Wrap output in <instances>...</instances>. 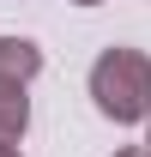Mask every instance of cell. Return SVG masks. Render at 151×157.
<instances>
[{
	"mask_svg": "<svg viewBox=\"0 0 151 157\" xmlns=\"http://www.w3.org/2000/svg\"><path fill=\"white\" fill-rule=\"evenodd\" d=\"M91 97L109 121H151V60L139 48H103L91 67Z\"/></svg>",
	"mask_w": 151,
	"mask_h": 157,
	"instance_id": "1",
	"label": "cell"
},
{
	"mask_svg": "<svg viewBox=\"0 0 151 157\" xmlns=\"http://www.w3.org/2000/svg\"><path fill=\"white\" fill-rule=\"evenodd\" d=\"M42 73V48L24 36H0V78H12V85H30Z\"/></svg>",
	"mask_w": 151,
	"mask_h": 157,
	"instance_id": "2",
	"label": "cell"
},
{
	"mask_svg": "<svg viewBox=\"0 0 151 157\" xmlns=\"http://www.w3.org/2000/svg\"><path fill=\"white\" fill-rule=\"evenodd\" d=\"M24 127H30V97H24V85L0 78V145L24 139Z\"/></svg>",
	"mask_w": 151,
	"mask_h": 157,
	"instance_id": "3",
	"label": "cell"
},
{
	"mask_svg": "<svg viewBox=\"0 0 151 157\" xmlns=\"http://www.w3.org/2000/svg\"><path fill=\"white\" fill-rule=\"evenodd\" d=\"M0 157H18V145H0Z\"/></svg>",
	"mask_w": 151,
	"mask_h": 157,
	"instance_id": "4",
	"label": "cell"
},
{
	"mask_svg": "<svg viewBox=\"0 0 151 157\" xmlns=\"http://www.w3.org/2000/svg\"><path fill=\"white\" fill-rule=\"evenodd\" d=\"M115 157H145V151H115Z\"/></svg>",
	"mask_w": 151,
	"mask_h": 157,
	"instance_id": "5",
	"label": "cell"
},
{
	"mask_svg": "<svg viewBox=\"0 0 151 157\" xmlns=\"http://www.w3.org/2000/svg\"><path fill=\"white\" fill-rule=\"evenodd\" d=\"M73 6H97V0H73Z\"/></svg>",
	"mask_w": 151,
	"mask_h": 157,
	"instance_id": "6",
	"label": "cell"
},
{
	"mask_svg": "<svg viewBox=\"0 0 151 157\" xmlns=\"http://www.w3.org/2000/svg\"><path fill=\"white\" fill-rule=\"evenodd\" d=\"M145 157H151V139H145Z\"/></svg>",
	"mask_w": 151,
	"mask_h": 157,
	"instance_id": "7",
	"label": "cell"
}]
</instances>
